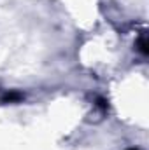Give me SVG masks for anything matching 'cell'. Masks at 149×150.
I'll return each mask as SVG.
<instances>
[{"mask_svg":"<svg viewBox=\"0 0 149 150\" xmlns=\"http://www.w3.org/2000/svg\"><path fill=\"white\" fill-rule=\"evenodd\" d=\"M23 98H25V94L19 93V91H7L5 94H2L0 103H18V101H21Z\"/></svg>","mask_w":149,"mask_h":150,"instance_id":"obj_1","label":"cell"},{"mask_svg":"<svg viewBox=\"0 0 149 150\" xmlns=\"http://www.w3.org/2000/svg\"><path fill=\"white\" fill-rule=\"evenodd\" d=\"M148 37H146V32H142L140 33V37L137 40V49H139V52L142 54V56H148L149 54V49H148Z\"/></svg>","mask_w":149,"mask_h":150,"instance_id":"obj_2","label":"cell"},{"mask_svg":"<svg viewBox=\"0 0 149 150\" xmlns=\"http://www.w3.org/2000/svg\"><path fill=\"white\" fill-rule=\"evenodd\" d=\"M97 107L102 108V110H107V101L104 98H97Z\"/></svg>","mask_w":149,"mask_h":150,"instance_id":"obj_3","label":"cell"},{"mask_svg":"<svg viewBox=\"0 0 149 150\" xmlns=\"http://www.w3.org/2000/svg\"><path fill=\"white\" fill-rule=\"evenodd\" d=\"M126 150H140V149H135V147H132V149H126Z\"/></svg>","mask_w":149,"mask_h":150,"instance_id":"obj_4","label":"cell"}]
</instances>
